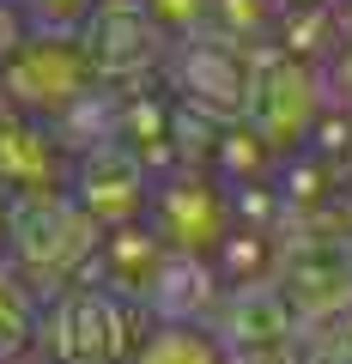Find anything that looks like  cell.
Segmentation results:
<instances>
[{
    "label": "cell",
    "mask_w": 352,
    "mask_h": 364,
    "mask_svg": "<svg viewBox=\"0 0 352 364\" xmlns=\"http://www.w3.org/2000/svg\"><path fill=\"white\" fill-rule=\"evenodd\" d=\"M79 85H85V61L67 43H31L6 61V91L25 109H61L79 97Z\"/></svg>",
    "instance_id": "obj_1"
},
{
    "label": "cell",
    "mask_w": 352,
    "mask_h": 364,
    "mask_svg": "<svg viewBox=\"0 0 352 364\" xmlns=\"http://www.w3.org/2000/svg\"><path fill=\"white\" fill-rule=\"evenodd\" d=\"M31 340V304L18 298V286L0 273V358H18Z\"/></svg>",
    "instance_id": "obj_2"
},
{
    "label": "cell",
    "mask_w": 352,
    "mask_h": 364,
    "mask_svg": "<svg viewBox=\"0 0 352 364\" xmlns=\"http://www.w3.org/2000/svg\"><path fill=\"white\" fill-rule=\"evenodd\" d=\"M207 340H195L188 328H170V334H158L152 346L140 352V364H188V352H201ZM195 364H219V358H195Z\"/></svg>",
    "instance_id": "obj_3"
},
{
    "label": "cell",
    "mask_w": 352,
    "mask_h": 364,
    "mask_svg": "<svg viewBox=\"0 0 352 364\" xmlns=\"http://www.w3.org/2000/svg\"><path fill=\"white\" fill-rule=\"evenodd\" d=\"M31 6H37L43 25H67V18H85V13H92V0H31Z\"/></svg>",
    "instance_id": "obj_4"
}]
</instances>
